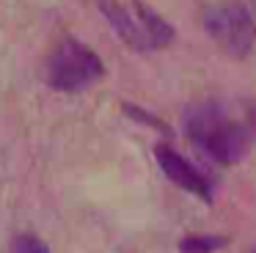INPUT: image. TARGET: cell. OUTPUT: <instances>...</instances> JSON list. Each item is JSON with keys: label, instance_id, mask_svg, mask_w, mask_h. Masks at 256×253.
Returning a JSON list of instances; mask_svg holds the SVG:
<instances>
[{"label": "cell", "instance_id": "obj_1", "mask_svg": "<svg viewBox=\"0 0 256 253\" xmlns=\"http://www.w3.org/2000/svg\"><path fill=\"white\" fill-rule=\"evenodd\" d=\"M184 135L215 162L234 165L248 154L250 135L245 124L234 121L226 108L212 99L193 102L184 108Z\"/></svg>", "mask_w": 256, "mask_h": 253}, {"label": "cell", "instance_id": "obj_2", "mask_svg": "<svg viewBox=\"0 0 256 253\" xmlns=\"http://www.w3.org/2000/svg\"><path fill=\"white\" fill-rule=\"evenodd\" d=\"M210 38L232 58H245L256 44V20L240 0H218L204 8Z\"/></svg>", "mask_w": 256, "mask_h": 253}, {"label": "cell", "instance_id": "obj_3", "mask_svg": "<svg viewBox=\"0 0 256 253\" xmlns=\"http://www.w3.org/2000/svg\"><path fill=\"white\" fill-rule=\"evenodd\" d=\"M105 74L100 55L78 38H64L47 58L44 77L58 91H83Z\"/></svg>", "mask_w": 256, "mask_h": 253}, {"label": "cell", "instance_id": "obj_4", "mask_svg": "<svg viewBox=\"0 0 256 253\" xmlns=\"http://www.w3.org/2000/svg\"><path fill=\"white\" fill-rule=\"evenodd\" d=\"M154 157H157L160 170H162V174H166L176 187H182V190L198 196L201 201H206V204L212 201V184H210V179H206V176L201 174V170L196 168L190 160H184L182 154L174 152L171 146H157V148H154Z\"/></svg>", "mask_w": 256, "mask_h": 253}, {"label": "cell", "instance_id": "obj_5", "mask_svg": "<svg viewBox=\"0 0 256 253\" xmlns=\"http://www.w3.org/2000/svg\"><path fill=\"white\" fill-rule=\"evenodd\" d=\"M100 8H102V14L108 16V22L116 28V33L132 50H140V52H144V50H152L149 47V38H146L144 28H140V22L132 20L130 11L124 8V6H118V0H100Z\"/></svg>", "mask_w": 256, "mask_h": 253}, {"label": "cell", "instance_id": "obj_6", "mask_svg": "<svg viewBox=\"0 0 256 253\" xmlns=\"http://www.w3.org/2000/svg\"><path fill=\"white\" fill-rule=\"evenodd\" d=\"M135 8H138V22H140V28H144L146 38H149L152 50L166 47V44L174 42V28L168 25L162 16H157L154 11H152L149 6H144V3H135Z\"/></svg>", "mask_w": 256, "mask_h": 253}, {"label": "cell", "instance_id": "obj_7", "mask_svg": "<svg viewBox=\"0 0 256 253\" xmlns=\"http://www.w3.org/2000/svg\"><path fill=\"white\" fill-rule=\"evenodd\" d=\"M228 240L226 236H204V234H193L184 236L179 242V253H215L220 248H226Z\"/></svg>", "mask_w": 256, "mask_h": 253}, {"label": "cell", "instance_id": "obj_8", "mask_svg": "<svg viewBox=\"0 0 256 253\" xmlns=\"http://www.w3.org/2000/svg\"><path fill=\"white\" fill-rule=\"evenodd\" d=\"M12 253H50V248H47L39 236L25 234V236H17V240H14Z\"/></svg>", "mask_w": 256, "mask_h": 253}, {"label": "cell", "instance_id": "obj_9", "mask_svg": "<svg viewBox=\"0 0 256 253\" xmlns=\"http://www.w3.org/2000/svg\"><path fill=\"white\" fill-rule=\"evenodd\" d=\"M124 110H127L130 116H135L138 121H144V124H149V126H154V130H160V132H168V126L162 124L160 118H154V116H149L146 110H138V108H132V104H124Z\"/></svg>", "mask_w": 256, "mask_h": 253}, {"label": "cell", "instance_id": "obj_10", "mask_svg": "<svg viewBox=\"0 0 256 253\" xmlns=\"http://www.w3.org/2000/svg\"><path fill=\"white\" fill-rule=\"evenodd\" d=\"M245 130L250 135V143H256V102H250L245 110Z\"/></svg>", "mask_w": 256, "mask_h": 253}, {"label": "cell", "instance_id": "obj_11", "mask_svg": "<svg viewBox=\"0 0 256 253\" xmlns=\"http://www.w3.org/2000/svg\"><path fill=\"white\" fill-rule=\"evenodd\" d=\"M250 6H254V14H256V0H250Z\"/></svg>", "mask_w": 256, "mask_h": 253}, {"label": "cell", "instance_id": "obj_12", "mask_svg": "<svg viewBox=\"0 0 256 253\" xmlns=\"http://www.w3.org/2000/svg\"><path fill=\"white\" fill-rule=\"evenodd\" d=\"M254 253H256V250H254Z\"/></svg>", "mask_w": 256, "mask_h": 253}]
</instances>
